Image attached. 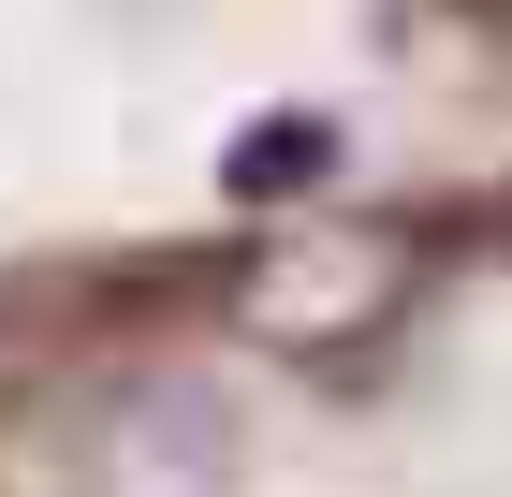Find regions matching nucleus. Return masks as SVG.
Here are the masks:
<instances>
[{"label":"nucleus","mask_w":512,"mask_h":497,"mask_svg":"<svg viewBox=\"0 0 512 497\" xmlns=\"http://www.w3.org/2000/svg\"><path fill=\"white\" fill-rule=\"evenodd\" d=\"M322 161H337V132H322V117H249V132H235V161H220V176H235L249 205H278V191H308Z\"/></svg>","instance_id":"nucleus-1"}]
</instances>
